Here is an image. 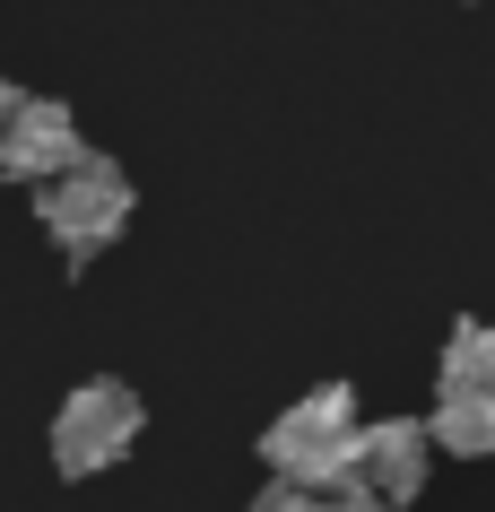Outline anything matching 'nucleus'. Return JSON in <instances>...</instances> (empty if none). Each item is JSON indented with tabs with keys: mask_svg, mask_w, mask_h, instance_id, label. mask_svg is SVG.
<instances>
[{
	"mask_svg": "<svg viewBox=\"0 0 495 512\" xmlns=\"http://www.w3.org/2000/svg\"><path fill=\"white\" fill-rule=\"evenodd\" d=\"M79 157H87V148H79L70 105H53V96H18L9 131H0V165H9V183H61Z\"/></svg>",
	"mask_w": 495,
	"mask_h": 512,
	"instance_id": "obj_4",
	"label": "nucleus"
},
{
	"mask_svg": "<svg viewBox=\"0 0 495 512\" xmlns=\"http://www.w3.org/2000/svg\"><path fill=\"white\" fill-rule=\"evenodd\" d=\"M426 460H435V443H426V426L417 417H374V426L357 434V478L365 495H383L391 512L409 504V495H426Z\"/></svg>",
	"mask_w": 495,
	"mask_h": 512,
	"instance_id": "obj_5",
	"label": "nucleus"
},
{
	"mask_svg": "<svg viewBox=\"0 0 495 512\" xmlns=\"http://www.w3.org/2000/svg\"><path fill=\"white\" fill-rule=\"evenodd\" d=\"M9 113H18V87L0 79V131H9Z\"/></svg>",
	"mask_w": 495,
	"mask_h": 512,
	"instance_id": "obj_10",
	"label": "nucleus"
},
{
	"mask_svg": "<svg viewBox=\"0 0 495 512\" xmlns=\"http://www.w3.org/2000/svg\"><path fill=\"white\" fill-rule=\"evenodd\" d=\"M252 512H322V495H296V486H270Z\"/></svg>",
	"mask_w": 495,
	"mask_h": 512,
	"instance_id": "obj_8",
	"label": "nucleus"
},
{
	"mask_svg": "<svg viewBox=\"0 0 495 512\" xmlns=\"http://www.w3.org/2000/svg\"><path fill=\"white\" fill-rule=\"evenodd\" d=\"M139 426H148V408H139L131 382H113V374L79 382L53 417V469L61 478H96V469H113L139 443Z\"/></svg>",
	"mask_w": 495,
	"mask_h": 512,
	"instance_id": "obj_2",
	"label": "nucleus"
},
{
	"mask_svg": "<svg viewBox=\"0 0 495 512\" xmlns=\"http://www.w3.org/2000/svg\"><path fill=\"white\" fill-rule=\"evenodd\" d=\"M122 226H131V174H122V165L79 157L61 183H44V235H53L70 261H96Z\"/></svg>",
	"mask_w": 495,
	"mask_h": 512,
	"instance_id": "obj_3",
	"label": "nucleus"
},
{
	"mask_svg": "<svg viewBox=\"0 0 495 512\" xmlns=\"http://www.w3.org/2000/svg\"><path fill=\"white\" fill-rule=\"evenodd\" d=\"M357 391L348 382H322V391H304L270 434H261V460L278 469V486H296V495H339V486L357 478Z\"/></svg>",
	"mask_w": 495,
	"mask_h": 512,
	"instance_id": "obj_1",
	"label": "nucleus"
},
{
	"mask_svg": "<svg viewBox=\"0 0 495 512\" xmlns=\"http://www.w3.org/2000/svg\"><path fill=\"white\" fill-rule=\"evenodd\" d=\"M426 443L452 460H495V400L487 391H443L426 408Z\"/></svg>",
	"mask_w": 495,
	"mask_h": 512,
	"instance_id": "obj_6",
	"label": "nucleus"
},
{
	"mask_svg": "<svg viewBox=\"0 0 495 512\" xmlns=\"http://www.w3.org/2000/svg\"><path fill=\"white\" fill-rule=\"evenodd\" d=\"M443 391H487L495 400V330L487 322H452V339H443Z\"/></svg>",
	"mask_w": 495,
	"mask_h": 512,
	"instance_id": "obj_7",
	"label": "nucleus"
},
{
	"mask_svg": "<svg viewBox=\"0 0 495 512\" xmlns=\"http://www.w3.org/2000/svg\"><path fill=\"white\" fill-rule=\"evenodd\" d=\"M322 512H391L383 495H365V486H339V495H322Z\"/></svg>",
	"mask_w": 495,
	"mask_h": 512,
	"instance_id": "obj_9",
	"label": "nucleus"
}]
</instances>
